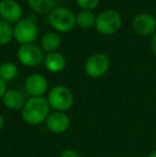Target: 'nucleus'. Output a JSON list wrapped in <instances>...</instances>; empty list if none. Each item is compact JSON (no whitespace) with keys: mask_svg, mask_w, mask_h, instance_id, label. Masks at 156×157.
I'll use <instances>...</instances> for the list:
<instances>
[{"mask_svg":"<svg viewBox=\"0 0 156 157\" xmlns=\"http://www.w3.org/2000/svg\"><path fill=\"white\" fill-rule=\"evenodd\" d=\"M50 106L47 98L42 96L31 97L26 101L21 109V118L29 125H39L45 122L50 113Z\"/></svg>","mask_w":156,"mask_h":157,"instance_id":"obj_1","label":"nucleus"},{"mask_svg":"<svg viewBox=\"0 0 156 157\" xmlns=\"http://www.w3.org/2000/svg\"><path fill=\"white\" fill-rule=\"evenodd\" d=\"M47 101L50 108L56 111L64 112L69 110L74 104V96L71 90L64 86H56L50 89L47 96Z\"/></svg>","mask_w":156,"mask_h":157,"instance_id":"obj_2","label":"nucleus"},{"mask_svg":"<svg viewBox=\"0 0 156 157\" xmlns=\"http://www.w3.org/2000/svg\"><path fill=\"white\" fill-rule=\"evenodd\" d=\"M121 26H122V17L117 11H104L96 17L95 28L101 34H113L119 31Z\"/></svg>","mask_w":156,"mask_h":157,"instance_id":"obj_3","label":"nucleus"},{"mask_svg":"<svg viewBox=\"0 0 156 157\" xmlns=\"http://www.w3.org/2000/svg\"><path fill=\"white\" fill-rule=\"evenodd\" d=\"M49 23L57 31L67 32L75 26L76 16L67 8H56L50 12Z\"/></svg>","mask_w":156,"mask_h":157,"instance_id":"obj_4","label":"nucleus"},{"mask_svg":"<svg viewBox=\"0 0 156 157\" xmlns=\"http://www.w3.org/2000/svg\"><path fill=\"white\" fill-rule=\"evenodd\" d=\"M17 58L19 62L29 67H34L42 63L44 59L43 50L33 43L24 44L17 50Z\"/></svg>","mask_w":156,"mask_h":157,"instance_id":"obj_5","label":"nucleus"},{"mask_svg":"<svg viewBox=\"0 0 156 157\" xmlns=\"http://www.w3.org/2000/svg\"><path fill=\"white\" fill-rule=\"evenodd\" d=\"M13 36L21 45L33 43L38 36V27L31 19H21L15 25L13 29Z\"/></svg>","mask_w":156,"mask_h":157,"instance_id":"obj_6","label":"nucleus"},{"mask_svg":"<svg viewBox=\"0 0 156 157\" xmlns=\"http://www.w3.org/2000/svg\"><path fill=\"white\" fill-rule=\"evenodd\" d=\"M110 61L107 55L94 54L88 58L85 63V71L91 78H100L107 73Z\"/></svg>","mask_w":156,"mask_h":157,"instance_id":"obj_7","label":"nucleus"},{"mask_svg":"<svg viewBox=\"0 0 156 157\" xmlns=\"http://www.w3.org/2000/svg\"><path fill=\"white\" fill-rule=\"evenodd\" d=\"M23 15L21 6L14 0H2L0 2V16L6 23H18Z\"/></svg>","mask_w":156,"mask_h":157,"instance_id":"obj_8","label":"nucleus"},{"mask_svg":"<svg viewBox=\"0 0 156 157\" xmlns=\"http://www.w3.org/2000/svg\"><path fill=\"white\" fill-rule=\"evenodd\" d=\"M45 123L48 130H50L51 132H54V134H62V132H67V128L70 127L71 120H70L69 116L65 114L64 112L55 111L49 113Z\"/></svg>","mask_w":156,"mask_h":157,"instance_id":"obj_9","label":"nucleus"},{"mask_svg":"<svg viewBox=\"0 0 156 157\" xmlns=\"http://www.w3.org/2000/svg\"><path fill=\"white\" fill-rule=\"evenodd\" d=\"M131 26L137 34L149 35L155 31L156 19L149 13H141L134 18Z\"/></svg>","mask_w":156,"mask_h":157,"instance_id":"obj_10","label":"nucleus"},{"mask_svg":"<svg viewBox=\"0 0 156 157\" xmlns=\"http://www.w3.org/2000/svg\"><path fill=\"white\" fill-rule=\"evenodd\" d=\"M47 80L41 74H31L27 77L25 89L32 97L42 96L47 90Z\"/></svg>","mask_w":156,"mask_h":157,"instance_id":"obj_11","label":"nucleus"},{"mask_svg":"<svg viewBox=\"0 0 156 157\" xmlns=\"http://www.w3.org/2000/svg\"><path fill=\"white\" fill-rule=\"evenodd\" d=\"M2 101H3L4 106L11 110H18L23 109L25 106V98L24 95L18 91V90H6L2 97Z\"/></svg>","mask_w":156,"mask_h":157,"instance_id":"obj_12","label":"nucleus"},{"mask_svg":"<svg viewBox=\"0 0 156 157\" xmlns=\"http://www.w3.org/2000/svg\"><path fill=\"white\" fill-rule=\"evenodd\" d=\"M44 63L45 66L49 72L51 73H59L64 70L67 65L65 58L59 52H49L47 56L44 58Z\"/></svg>","mask_w":156,"mask_h":157,"instance_id":"obj_13","label":"nucleus"},{"mask_svg":"<svg viewBox=\"0 0 156 157\" xmlns=\"http://www.w3.org/2000/svg\"><path fill=\"white\" fill-rule=\"evenodd\" d=\"M61 39L59 34L55 32H48L42 37L41 40V47L45 52H54L57 48L60 46Z\"/></svg>","mask_w":156,"mask_h":157,"instance_id":"obj_14","label":"nucleus"},{"mask_svg":"<svg viewBox=\"0 0 156 157\" xmlns=\"http://www.w3.org/2000/svg\"><path fill=\"white\" fill-rule=\"evenodd\" d=\"M95 15L91 11L83 10L76 15V23L79 27L83 28V29H89V28L95 26Z\"/></svg>","mask_w":156,"mask_h":157,"instance_id":"obj_15","label":"nucleus"},{"mask_svg":"<svg viewBox=\"0 0 156 157\" xmlns=\"http://www.w3.org/2000/svg\"><path fill=\"white\" fill-rule=\"evenodd\" d=\"M29 6L36 13H49L54 10L55 0H28Z\"/></svg>","mask_w":156,"mask_h":157,"instance_id":"obj_16","label":"nucleus"},{"mask_svg":"<svg viewBox=\"0 0 156 157\" xmlns=\"http://www.w3.org/2000/svg\"><path fill=\"white\" fill-rule=\"evenodd\" d=\"M17 66L13 62H3L0 64V77L4 81H11L16 77Z\"/></svg>","mask_w":156,"mask_h":157,"instance_id":"obj_17","label":"nucleus"},{"mask_svg":"<svg viewBox=\"0 0 156 157\" xmlns=\"http://www.w3.org/2000/svg\"><path fill=\"white\" fill-rule=\"evenodd\" d=\"M13 36V28L9 23L0 21V46L6 45L11 41Z\"/></svg>","mask_w":156,"mask_h":157,"instance_id":"obj_18","label":"nucleus"},{"mask_svg":"<svg viewBox=\"0 0 156 157\" xmlns=\"http://www.w3.org/2000/svg\"><path fill=\"white\" fill-rule=\"evenodd\" d=\"M77 4L79 6H81L82 9L87 11H90V10H93L97 6L98 2L100 0H76Z\"/></svg>","mask_w":156,"mask_h":157,"instance_id":"obj_19","label":"nucleus"},{"mask_svg":"<svg viewBox=\"0 0 156 157\" xmlns=\"http://www.w3.org/2000/svg\"><path fill=\"white\" fill-rule=\"evenodd\" d=\"M60 157H81L78 152L74 151V150H64L61 153Z\"/></svg>","mask_w":156,"mask_h":157,"instance_id":"obj_20","label":"nucleus"},{"mask_svg":"<svg viewBox=\"0 0 156 157\" xmlns=\"http://www.w3.org/2000/svg\"><path fill=\"white\" fill-rule=\"evenodd\" d=\"M6 91V81L0 77V98L3 97Z\"/></svg>","mask_w":156,"mask_h":157,"instance_id":"obj_21","label":"nucleus"},{"mask_svg":"<svg viewBox=\"0 0 156 157\" xmlns=\"http://www.w3.org/2000/svg\"><path fill=\"white\" fill-rule=\"evenodd\" d=\"M151 49H152L153 54L156 56V34L153 35L152 40H151Z\"/></svg>","mask_w":156,"mask_h":157,"instance_id":"obj_22","label":"nucleus"},{"mask_svg":"<svg viewBox=\"0 0 156 157\" xmlns=\"http://www.w3.org/2000/svg\"><path fill=\"white\" fill-rule=\"evenodd\" d=\"M3 124H4V119H3V117L0 114V130H1L2 127H3Z\"/></svg>","mask_w":156,"mask_h":157,"instance_id":"obj_23","label":"nucleus"},{"mask_svg":"<svg viewBox=\"0 0 156 157\" xmlns=\"http://www.w3.org/2000/svg\"><path fill=\"white\" fill-rule=\"evenodd\" d=\"M148 157H156V150H155V151H153L152 153H151Z\"/></svg>","mask_w":156,"mask_h":157,"instance_id":"obj_24","label":"nucleus"},{"mask_svg":"<svg viewBox=\"0 0 156 157\" xmlns=\"http://www.w3.org/2000/svg\"><path fill=\"white\" fill-rule=\"evenodd\" d=\"M55 1H56V0H55ZM57 1H60V0H57Z\"/></svg>","mask_w":156,"mask_h":157,"instance_id":"obj_25","label":"nucleus"}]
</instances>
